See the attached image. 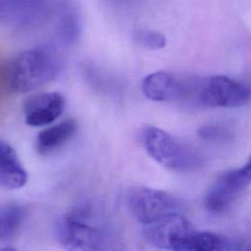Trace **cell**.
Instances as JSON below:
<instances>
[{
  "label": "cell",
  "instance_id": "cell-18",
  "mask_svg": "<svg viewBox=\"0 0 251 251\" xmlns=\"http://www.w3.org/2000/svg\"><path fill=\"white\" fill-rule=\"evenodd\" d=\"M247 251H249V250H247Z\"/></svg>",
  "mask_w": 251,
  "mask_h": 251
},
{
  "label": "cell",
  "instance_id": "cell-7",
  "mask_svg": "<svg viewBox=\"0 0 251 251\" xmlns=\"http://www.w3.org/2000/svg\"><path fill=\"white\" fill-rule=\"evenodd\" d=\"M192 229L188 220L181 214H175L145 225L142 234L149 245L172 251L179 238Z\"/></svg>",
  "mask_w": 251,
  "mask_h": 251
},
{
  "label": "cell",
  "instance_id": "cell-12",
  "mask_svg": "<svg viewBox=\"0 0 251 251\" xmlns=\"http://www.w3.org/2000/svg\"><path fill=\"white\" fill-rule=\"evenodd\" d=\"M76 128L75 121L70 119L41 130L35 141L37 152L45 155L55 151L74 136Z\"/></svg>",
  "mask_w": 251,
  "mask_h": 251
},
{
  "label": "cell",
  "instance_id": "cell-5",
  "mask_svg": "<svg viewBox=\"0 0 251 251\" xmlns=\"http://www.w3.org/2000/svg\"><path fill=\"white\" fill-rule=\"evenodd\" d=\"M251 181V161L234 170L222 174L206 193L204 205L214 215L228 211L242 195Z\"/></svg>",
  "mask_w": 251,
  "mask_h": 251
},
{
  "label": "cell",
  "instance_id": "cell-11",
  "mask_svg": "<svg viewBox=\"0 0 251 251\" xmlns=\"http://www.w3.org/2000/svg\"><path fill=\"white\" fill-rule=\"evenodd\" d=\"M27 180V174L14 148L0 140V186L7 189L23 187Z\"/></svg>",
  "mask_w": 251,
  "mask_h": 251
},
{
  "label": "cell",
  "instance_id": "cell-15",
  "mask_svg": "<svg viewBox=\"0 0 251 251\" xmlns=\"http://www.w3.org/2000/svg\"><path fill=\"white\" fill-rule=\"evenodd\" d=\"M200 138L210 142L227 141L231 137V132L217 125H206L198 129Z\"/></svg>",
  "mask_w": 251,
  "mask_h": 251
},
{
  "label": "cell",
  "instance_id": "cell-17",
  "mask_svg": "<svg viewBox=\"0 0 251 251\" xmlns=\"http://www.w3.org/2000/svg\"><path fill=\"white\" fill-rule=\"evenodd\" d=\"M0 251H16V250L14 248H11V247H5V248H3Z\"/></svg>",
  "mask_w": 251,
  "mask_h": 251
},
{
  "label": "cell",
  "instance_id": "cell-2",
  "mask_svg": "<svg viewBox=\"0 0 251 251\" xmlns=\"http://www.w3.org/2000/svg\"><path fill=\"white\" fill-rule=\"evenodd\" d=\"M249 86L226 75L190 77L186 102L210 108H237L248 104Z\"/></svg>",
  "mask_w": 251,
  "mask_h": 251
},
{
  "label": "cell",
  "instance_id": "cell-4",
  "mask_svg": "<svg viewBox=\"0 0 251 251\" xmlns=\"http://www.w3.org/2000/svg\"><path fill=\"white\" fill-rule=\"evenodd\" d=\"M127 208L132 218L145 226L171 215L180 214L182 203L167 191L136 187L128 193Z\"/></svg>",
  "mask_w": 251,
  "mask_h": 251
},
{
  "label": "cell",
  "instance_id": "cell-3",
  "mask_svg": "<svg viewBox=\"0 0 251 251\" xmlns=\"http://www.w3.org/2000/svg\"><path fill=\"white\" fill-rule=\"evenodd\" d=\"M142 142L148 155L168 169L189 171L200 164V157L191 146L162 128H145Z\"/></svg>",
  "mask_w": 251,
  "mask_h": 251
},
{
  "label": "cell",
  "instance_id": "cell-9",
  "mask_svg": "<svg viewBox=\"0 0 251 251\" xmlns=\"http://www.w3.org/2000/svg\"><path fill=\"white\" fill-rule=\"evenodd\" d=\"M141 88L144 96L152 101L181 100L185 90V78L167 72H155L144 77Z\"/></svg>",
  "mask_w": 251,
  "mask_h": 251
},
{
  "label": "cell",
  "instance_id": "cell-1",
  "mask_svg": "<svg viewBox=\"0 0 251 251\" xmlns=\"http://www.w3.org/2000/svg\"><path fill=\"white\" fill-rule=\"evenodd\" d=\"M59 71L60 62L53 52L45 48H32L10 62L4 79L9 90L25 93L53 80Z\"/></svg>",
  "mask_w": 251,
  "mask_h": 251
},
{
  "label": "cell",
  "instance_id": "cell-13",
  "mask_svg": "<svg viewBox=\"0 0 251 251\" xmlns=\"http://www.w3.org/2000/svg\"><path fill=\"white\" fill-rule=\"evenodd\" d=\"M25 209L14 203H0V240L11 239L22 226Z\"/></svg>",
  "mask_w": 251,
  "mask_h": 251
},
{
  "label": "cell",
  "instance_id": "cell-10",
  "mask_svg": "<svg viewBox=\"0 0 251 251\" xmlns=\"http://www.w3.org/2000/svg\"><path fill=\"white\" fill-rule=\"evenodd\" d=\"M172 251H234V242L220 233L192 229L179 238Z\"/></svg>",
  "mask_w": 251,
  "mask_h": 251
},
{
  "label": "cell",
  "instance_id": "cell-8",
  "mask_svg": "<svg viewBox=\"0 0 251 251\" xmlns=\"http://www.w3.org/2000/svg\"><path fill=\"white\" fill-rule=\"evenodd\" d=\"M65 108V98L59 92H43L28 97L24 103L25 124L44 126L56 121Z\"/></svg>",
  "mask_w": 251,
  "mask_h": 251
},
{
  "label": "cell",
  "instance_id": "cell-14",
  "mask_svg": "<svg viewBox=\"0 0 251 251\" xmlns=\"http://www.w3.org/2000/svg\"><path fill=\"white\" fill-rule=\"evenodd\" d=\"M31 4L32 0H0V21L12 23L22 20Z\"/></svg>",
  "mask_w": 251,
  "mask_h": 251
},
{
  "label": "cell",
  "instance_id": "cell-6",
  "mask_svg": "<svg viewBox=\"0 0 251 251\" xmlns=\"http://www.w3.org/2000/svg\"><path fill=\"white\" fill-rule=\"evenodd\" d=\"M57 236L67 251H101V232L75 217H65L57 226Z\"/></svg>",
  "mask_w": 251,
  "mask_h": 251
},
{
  "label": "cell",
  "instance_id": "cell-16",
  "mask_svg": "<svg viewBox=\"0 0 251 251\" xmlns=\"http://www.w3.org/2000/svg\"><path fill=\"white\" fill-rule=\"evenodd\" d=\"M138 42L149 49H161L166 45V37L154 30H142L137 35Z\"/></svg>",
  "mask_w": 251,
  "mask_h": 251
}]
</instances>
